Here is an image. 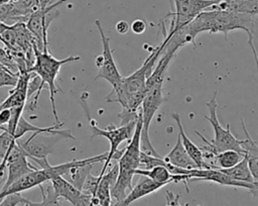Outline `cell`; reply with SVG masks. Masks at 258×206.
Returning a JSON list of instances; mask_svg holds the SVG:
<instances>
[{"instance_id": "cell-1", "label": "cell", "mask_w": 258, "mask_h": 206, "mask_svg": "<svg viewBox=\"0 0 258 206\" xmlns=\"http://www.w3.org/2000/svg\"><path fill=\"white\" fill-rule=\"evenodd\" d=\"M257 16L232 12L215 8L214 6L202 11L188 24L180 28L186 38L187 43H194L201 32L218 33L221 32L228 38V33L233 30H244L248 35V42L257 64V54L254 45L256 34Z\"/></svg>"}, {"instance_id": "cell-2", "label": "cell", "mask_w": 258, "mask_h": 206, "mask_svg": "<svg viewBox=\"0 0 258 206\" xmlns=\"http://www.w3.org/2000/svg\"><path fill=\"white\" fill-rule=\"evenodd\" d=\"M33 50H34L35 60H34L33 66L29 69V71L35 73L40 78L41 90L44 88V85L47 86L48 91H49V100H50V104H51V110H52V114H53L55 123H60L58 116H57V112H56V108H55V99H54L55 94L57 92H59L60 89L56 86L55 80L59 73L60 68L63 65L73 63V62H78L81 60V57L70 56L66 59L57 60L50 55L48 48L43 49V50L38 49L35 45V41L33 42Z\"/></svg>"}, {"instance_id": "cell-3", "label": "cell", "mask_w": 258, "mask_h": 206, "mask_svg": "<svg viewBox=\"0 0 258 206\" xmlns=\"http://www.w3.org/2000/svg\"><path fill=\"white\" fill-rule=\"evenodd\" d=\"M51 1L52 0H41L39 7L30 14L25 22L26 28L35 39L36 47L40 50L48 48V27L51 21L59 14L57 7L67 0H57L54 3H51Z\"/></svg>"}, {"instance_id": "cell-4", "label": "cell", "mask_w": 258, "mask_h": 206, "mask_svg": "<svg viewBox=\"0 0 258 206\" xmlns=\"http://www.w3.org/2000/svg\"><path fill=\"white\" fill-rule=\"evenodd\" d=\"M162 84L163 83H159L155 85L153 88H151L146 93L140 105V115L142 122L140 134V149L142 152L146 154H150L157 158H160L161 156L155 150L153 144L151 143L148 130L154 114L164 101L162 95Z\"/></svg>"}, {"instance_id": "cell-5", "label": "cell", "mask_w": 258, "mask_h": 206, "mask_svg": "<svg viewBox=\"0 0 258 206\" xmlns=\"http://www.w3.org/2000/svg\"><path fill=\"white\" fill-rule=\"evenodd\" d=\"M90 121H91L90 124H91V129H92L91 138L93 139L94 137H97V136H103V137L107 138L109 143H110L109 151H107V157H106L105 161L103 162L104 165H103L102 170L99 174V176H103L106 173L111 161L112 160H117L118 161L119 158L121 157L124 148L119 150L118 146L123 141L131 139L137 120L132 121V122H130L128 124H125V125H121L119 127H116L115 125L110 124V125H108V127L106 129H102V128L98 127L95 120L91 119Z\"/></svg>"}, {"instance_id": "cell-6", "label": "cell", "mask_w": 258, "mask_h": 206, "mask_svg": "<svg viewBox=\"0 0 258 206\" xmlns=\"http://www.w3.org/2000/svg\"><path fill=\"white\" fill-rule=\"evenodd\" d=\"M217 95L218 91L213 93L212 98L206 103V106L209 110V116H206L205 119L208 120L214 129V139L206 141L210 143V145L219 153L220 151L226 149H234L244 154L241 146H240V139H238L230 130V124H227V127H223L218 119L217 116V109H218V102H217Z\"/></svg>"}, {"instance_id": "cell-7", "label": "cell", "mask_w": 258, "mask_h": 206, "mask_svg": "<svg viewBox=\"0 0 258 206\" xmlns=\"http://www.w3.org/2000/svg\"><path fill=\"white\" fill-rule=\"evenodd\" d=\"M174 11L169 12L167 16L171 17L170 27L167 34L188 24L198 14L216 4L219 0H172Z\"/></svg>"}, {"instance_id": "cell-8", "label": "cell", "mask_w": 258, "mask_h": 206, "mask_svg": "<svg viewBox=\"0 0 258 206\" xmlns=\"http://www.w3.org/2000/svg\"><path fill=\"white\" fill-rule=\"evenodd\" d=\"M95 24L100 33L101 40H102V47H103L102 55L96 57L95 63H96V66L98 67L99 71H98V74H97L95 80L104 79L112 86V88H115L121 82L123 77L120 74V72L116 66V63L113 58L112 49L110 47V39L105 34L102 24H101V21L99 19H97V20H95Z\"/></svg>"}, {"instance_id": "cell-9", "label": "cell", "mask_w": 258, "mask_h": 206, "mask_svg": "<svg viewBox=\"0 0 258 206\" xmlns=\"http://www.w3.org/2000/svg\"><path fill=\"white\" fill-rule=\"evenodd\" d=\"M43 134L44 133H32L25 141H19L27 159L35 162L40 169H45L50 166L47 156L52 152L54 143L61 137L57 134H49V136Z\"/></svg>"}, {"instance_id": "cell-10", "label": "cell", "mask_w": 258, "mask_h": 206, "mask_svg": "<svg viewBox=\"0 0 258 206\" xmlns=\"http://www.w3.org/2000/svg\"><path fill=\"white\" fill-rule=\"evenodd\" d=\"M187 182L188 181H211L223 186H231V187H239V188H245L251 192L254 198L257 197L258 194V184H252V183H246L242 181L235 180L228 175L224 174L218 169H199L195 168L191 170H188V173L185 175Z\"/></svg>"}, {"instance_id": "cell-11", "label": "cell", "mask_w": 258, "mask_h": 206, "mask_svg": "<svg viewBox=\"0 0 258 206\" xmlns=\"http://www.w3.org/2000/svg\"><path fill=\"white\" fill-rule=\"evenodd\" d=\"M164 186L165 185L162 183H157L145 176H141L137 184L134 187H132V189L129 191V194H127L126 197L120 203L112 204V206H129L132 202L146 195H149Z\"/></svg>"}, {"instance_id": "cell-12", "label": "cell", "mask_w": 258, "mask_h": 206, "mask_svg": "<svg viewBox=\"0 0 258 206\" xmlns=\"http://www.w3.org/2000/svg\"><path fill=\"white\" fill-rule=\"evenodd\" d=\"M118 164H115L109 172L105 173L101 176L99 184L97 186V190L95 196L101 206H112L113 201L111 197V188L113 187L116 178L118 176Z\"/></svg>"}, {"instance_id": "cell-13", "label": "cell", "mask_w": 258, "mask_h": 206, "mask_svg": "<svg viewBox=\"0 0 258 206\" xmlns=\"http://www.w3.org/2000/svg\"><path fill=\"white\" fill-rule=\"evenodd\" d=\"M241 122H242V128L245 132L246 138L243 140H240V146L244 152V156L247 159L248 167L254 180L258 182V145H257V142L254 139H252V137L250 136L245 126L244 120L242 118H241Z\"/></svg>"}, {"instance_id": "cell-14", "label": "cell", "mask_w": 258, "mask_h": 206, "mask_svg": "<svg viewBox=\"0 0 258 206\" xmlns=\"http://www.w3.org/2000/svg\"><path fill=\"white\" fill-rule=\"evenodd\" d=\"M50 185L53 189L54 194L57 197H60L64 200H67L69 203H71L72 206H76L79 202L82 191L77 189L75 186H73L70 182H68L64 178L61 176L54 177L50 181Z\"/></svg>"}, {"instance_id": "cell-15", "label": "cell", "mask_w": 258, "mask_h": 206, "mask_svg": "<svg viewBox=\"0 0 258 206\" xmlns=\"http://www.w3.org/2000/svg\"><path fill=\"white\" fill-rule=\"evenodd\" d=\"M215 8L237 13L257 16L258 0H219L213 5Z\"/></svg>"}, {"instance_id": "cell-16", "label": "cell", "mask_w": 258, "mask_h": 206, "mask_svg": "<svg viewBox=\"0 0 258 206\" xmlns=\"http://www.w3.org/2000/svg\"><path fill=\"white\" fill-rule=\"evenodd\" d=\"M163 160L170 165L180 168V169H185V170H191L195 168H198L197 165L194 163V161L189 158L187 152L182 146V143L180 141L179 135H177V140L172 147V149L163 158Z\"/></svg>"}, {"instance_id": "cell-17", "label": "cell", "mask_w": 258, "mask_h": 206, "mask_svg": "<svg viewBox=\"0 0 258 206\" xmlns=\"http://www.w3.org/2000/svg\"><path fill=\"white\" fill-rule=\"evenodd\" d=\"M171 118L175 121L177 127H178V135L180 137V141L182 143L183 148L189 156V158L194 161V163L197 165L199 169H203L204 164H203V157H202V151L200 147H198L185 134L182 124H181V119L178 113H172Z\"/></svg>"}, {"instance_id": "cell-18", "label": "cell", "mask_w": 258, "mask_h": 206, "mask_svg": "<svg viewBox=\"0 0 258 206\" xmlns=\"http://www.w3.org/2000/svg\"><path fill=\"white\" fill-rule=\"evenodd\" d=\"M40 188L41 191V195H42V201L41 202H32L29 200H25L24 204L22 206H72L71 203H69L67 200L57 197L54 192L53 189L51 187V185L49 186H38Z\"/></svg>"}, {"instance_id": "cell-19", "label": "cell", "mask_w": 258, "mask_h": 206, "mask_svg": "<svg viewBox=\"0 0 258 206\" xmlns=\"http://www.w3.org/2000/svg\"><path fill=\"white\" fill-rule=\"evenodd\" d=\"M221 172H223L224 174L228 175L229 177L238 180V181H242V182H246V183H252V184H258L257 181L254 180L249 167H248V163H247V159L244 156V158L234 167L229 168V169H218Z\"/></svg>"}, {"instance_id": "cell-20", "label": "cell", "mask_w": 258, "mask_h": 206, "mask_svg": "<svg viewBox=\"0 0 258 206\" xmlns=\"http://www.w3.org/2000/svg\"><path fill=\"white\" fill-rule=\"evenodd\" d=\"M135 175L145 176L154 182L162 183L164 185L172 183L171 174L163 166H155L149 170H143V169L138 168L135 170Z\"/></svg>"}, {"instance_id": "cell-21", "label": "cell", "mask_w": 258, "mask_h": 206, "mask_svg": "<svg viewBox=\"0 0 258 206\" xmlns=\"http://www.w3.org/2000/svg\"><path fill=\"white\" fill-rule=\"evenodd\" d=\"M244 158V154L236 151L234 149H226L223 151H220L216 157V169H229L237 165L242 159Z\"/></svg>"}, {"instance_id": "cell-22", "label": "cell", "mask_w": 258, "mask_h": 206, "mask_svg": "<svg viewBox=\"0 0 258 206\" xmlns=\"http://www.w3.org/2000/svg\"><path fill=\"white\" fill-rule=\"evenodd\" d=\"M18 139H15L14 136L6 130L0 134V159H5L10 151V149L14 146Z\"/></svg>"}, {"instance_id": "cell-23", "label": "cell", "mask_w": 258, "mask_h": 206, "mask_svg": "<svg viewBox=\"0 0 258 206\" xmlns=\"http://www.w3.org/2000/svg\"><path fill=\"white\" fill-rule=\"evenodd\" d=\"M19 73H14L0 64V87L11 86L14 87L17 83Z\"/></svg>"}, {"instance_id": "cell-24", "label": "cell", "mask_w": 258, "mask_h": 206, "mask_svg": "<svg viewBox=\"0 0 258 206\" xmlns=\"http://www.w3.org/2000/svg\"><path fill=\"white\" fill-rule=\"evenodd\" d=\"M0 64L12 72L18 73V69H17V65L15 63V60H14L11 52L8 48L0 47Z\"/></svg>"}, {"instance_id": "cell-25", "label": "cell", "mask_w": 258, "mask_h": 206, "mask_svg": "<svg viewBox=\"0 0 258 206\" xmlns=\"http://www.w3.org/2000/svg\"><path fill=\"white\" fill-rule=\"evenodd\" d=\"M25 198L20 195V193H14L9 194L3 197L0 200V206H17V205H23L25 202Z\"/></svg>"}, {"instance_id": "cell-26", "label": "cell", "mask_w": 258, "mask_h": 206, "mask_svg": "<svg viewBox=\"0 0 258 206\" xmlns=\"http://www.w3.org/2000/svg\"><path fill=\"white\" fill-rule=\"evenodd\" d=\"M146 23L144 20L142 19H136L132 22V24L130 25L131 30L136 33V34H141L146 30Z\"/></svg>"}, {"instance_id": "cell-27", "label": "cell", "mask_w": 258, "mask_h": 206, "mask_svg": "<svg viewBox=\"0 0 258 206\" xmlns=\"http://www.w3.org/2000/svg\"><path fill=\"white\" fill-rule=\"evenodd\" d=\"M129 28H130V25L124 20H120L116 23V30L120 34H126L128 32Z\"/></svg>"}, {"instance_id": "cell-28", "label": "cell", "mask_w": 258, "mask_h": 206, "mask_svg": "<svg viewBox=\"0 0 258 206\" xmlns=\"http://www.w3.org/2000/svg\"><path fill=\"white\" fill-rule=\"evenodd\" d=\"M167 196V204L166 206H180L178 203V199H179V195H173L171 192H167L166 193Z\"/></svg>"}]
</instances>
